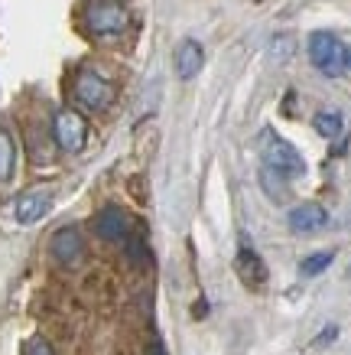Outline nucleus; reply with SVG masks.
Masks as SVG:
<instances>
[{
    "instance_id": "423d86ee",
    "label": "nucleus",
    "mask_w": 351,
    "mask_h": 355,
    "mask_svg": "<svg viewBox=\"0 0 351 355\" xmlns=\"http://www.w3.org/2000/svg\"><path fill=\"white\" fill-rule=\"evenodd\" d=\"M95 232L105 238V241H117V245H124V241L134 235V218H130L124 209L107 205V209H101V212H98Z\"/></svg>"
},
{
    "instance_id": "7ed1b4c3",
    "label": "nucleus",
    "mask_w": 351,
    "mask_h": 355,
    "mask_svg": "<svg viewBox=\"0 0 351 355\" xmlns=\"http://www.w3.org/2000/svg\"><path fill=\"white\" fill-rule=\"evenodd\" d=\"M260 157H264L267 166L280 170L283 176H289V180L306 173V160H303V153H299L289 140L277 137L273 130H264V134H260Z\"/></svg>"
},
{
    "instance_id": "9b49d317",
    "label": "nucleus",
    "mask_w": 351,
    "mask_h": 355,
    "mask_svg": "<svg viewBox=\"0 0 351 355\" xmlns=\"http://www.w3.org/2000/svg\"><path fill=\"white\" fill-rule=\"evenodd\" d=\"M205 65V49L199 40H182L179 49H176V76L182 82H192V78L202 72Z\"/></svg>"
},
{
    "instance_id": "f03ea898",
    "label": "nucleus",
    "mask_w": 351,
    "mask_h": 355,
    "mask_svg": "<svg viewBox=\"0 0 351 355\" xmlns=\"http://www.w3.org/2000/svg\"><path fill=\"white\" fill-rule=\"evenodd\" d=\"M85 23L95 36H120L130 26V13L120 0H88L85 3Z\"/></svg>"
},
{
    "instance_id": "0eeeda50",
    "label": "nucleus",
    "mask_w": 351,
    "mask_h": 355,
    "mask_svg": "<svg viewBox=\"0 0 351 355\" xmlns=\"http://www.w3.org/2000/svg\"><path fill=\"white\" fill-rule=\"evenodd\" d=\"M49 248H53V258L59 261V264H69V268H72V264H78L82 254H85V238H82V232L75 225H65L53 235Z\"/></svg>"
},
{
    "instance_id": "9d476101",
    "label": "nucleus",
    "mask_w": 351,
    "mask_h": 355,
    "mask_svg": "<svg viewBox=\"0 0 351 355\" xmlns=\"http://www.w3.org/2000/svg\"><path fill=\"white\" fill-rule=\"evenodd\" d=\"M237 274H241L244 284H251V287H260L267 280V264L260 261L254 245L247 241V235H241V241H237Z\"/></svg>"
},
{
    "instance_id": "39448f33",
    "label": "nucleus",
    "mask_w": 351,
    "mask_h": 355,
    "mask_svg": "<svg viewBox=\"0 0 351 355\" xmlns=\"http://www.w3.org/2000/svg\"><path fill=\"white\" fill-rule=\"evenodd\" d=\"M53 137L55 144L62 147L65 153H78L82 147H85V140H88V124L85 118L78 114V111H59L53 118Z\"/></svg>"
},
{
    "instance_id": "dca6fc26",
    "label": "nucleus",
    "mask_w": 351,
    "mask_h": 355,
    "mask_svg": "<svg viewBox=\"0 0 351 355\" xmlns=\"http://www.w3.org/2000/svg\"><path fill=\"white\" fill-rule=\"evenodd\" d=\"M23 355H55V352H53V345H49V339L33 336L30 343H26V349H23Z\"/></svg>"
},
{
    "instance_id": "1a4fd4ad",
    "label": "nucleus",
    "mask_w": 351,
    "mask_h": 355,
    "mask_svg": "<svg viewBox=\"0 0 351 355\" xmlns=\"http://www.w3.org/2000/svg\"><path fill=\"white\" fill-rule=\"evenodd\" d=\"M53 209V196L46 193V189H30V193H23L13 205V216L20 225H33V222H39Z\"/></svg>"
},
{
    "instance_id": "2eb2a0df",
    "label": "nucleus",
    "mask_w": 351,
    "mask_h": 355,
    "mask_svg": "<svg viewBox=\"0 0 351 355\" xmlns=\"http://www.w3.org/2000/svg\"><path fill=\"white\" fill-rule=\"evenodd\" d=\"M332 261H335L332 251H316V254H309V258L299 261V274H303V277H319L322 270H329Z\"/></svg>"
},
{
    "instance_id": "ddd939ff",
    "label": "nucleus",
    "mask_w": 351,
    "mask_h": 355,
    "mask_svg": "<svg viewBox=\"0 0 351 355\" xmlns=\"http://www.w3.org/2000/svg\"><path fill=\"white\" fill-rule=\"evenodd\" d=\"M13 166H17V147H13L10 130L0 124V183H7L13 176Z\"/></svg>"
},
{
    "instance_id": "f8f14e48",
    "label": "nucleus",
    "mask_w": 351,
    "mask_h": 355,
    "mask_svg": "<svg viewBox=\"0 0 351 355\" xmlns=\"http://www.w3.org/2000/svg\"><path fill=\"white\" fill-rule=\"evenodd\" d=\"M260 186H264V193L273 199V202H283L289 193V176H283L280 170H273V166H267L260 170Z\"/></svg>"
},
{
    "instance_id": "f257e3e1",
    "label": "nucleus",
    "mask_w": 351,
    "mask_h": 355,
    "mask_svg": "<svg viewBox=\"0 0 351 355\" xmlns=\"http://www.w3.org/2000/svg\"><path fill=\"white\" fill-rule=\"evenodd\" d=\"M309 59H312V65L319 69L322 76L339 78L348 69V46L341 43L335 33L319 30L309 36Z\"/></svg>"
},
{
    "instance_id": "20e7f679",
    "label": "nucleus",
    "mask_w": 351,
    "mask_h": 355,
    "mask_svg": "<svg viewBox=\"0 0 351 355\" xmlns=\"http://www.w3.org/2000/svg\"><path fill=\"white\" fill-rule=\"evenodd\" d=\"M72 95L75 101L88 111H105L111 101H114V85L107 82L105 76H98L95 69H82L75 76V85H72Z\"/></svg>"
},
{
    "instance_id": "f3484780",
    "label": "nucleus",
    "mask_w": 351,
    "mask_h": 355,
    "mask_svg": "<svg viewBox=\"0 0 351 355\" xmlns=\"http://www.w3.org/2000/svg\"><path fill=\"white\" fill-rule=\"evenodd\" d=\"M147 355H166V349H163L160 343H153V345H150V352H147Z\"/></svg>"
},
{
    "instance_id": "4468645a",
    "label": "nucleus",
    "mask_w": 351,
    "mask_h": 355,
    "mask_svg": "<svg viewBox=\"0 0 351 355\" xmlns=\"http://www.w3.org/2000/svg\"><path fill=\"white\" fill-rule=\"evenodd\" d=\"M312 128H316V134L325 140H335L341 134V128H345V121H341L339 111H319L316 118H312Z\"/></svg>"
},
{
    "instance_id": "a211bd4d",
    "label": "nucleus",
    "mask_w": 351,
    "mask_h": 355,
    "mask_svg": "<svg viewBox=\"0 0 351 355\" xmlns=\"http://www.w3.org/2000/svg\"><path fill=\"white\" fill-rule=\"evenodd\" d=\"M348 65H351V49H348Z\"/></svg>"
},
{
    "instance_id": "6e6552de",
    "label": "nucleus",
    "mask_w": 351,
    "mask_h": 355,
    "mask_svg": "<svg viewBox=\"0 0 351 355\" xmlns=\"http://www.w3.org/2000/svg\"><path fill=\"white\" fill-rule=\"evenodd\" d=\"M287 222L296 235H312V232H322V228L329 225V212L319 202H303L296 209H289Z\"/></svg>"
}]
</instances>
